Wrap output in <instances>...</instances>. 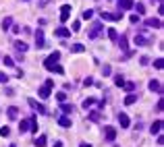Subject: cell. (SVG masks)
Wrapping results in <instances>:
<instances>
[{
    "instance_id": "cell-15",
    "label": "cell",
    "mask_w": 164,
    "mask_h": 147,
    "mask_svg": "<svg viewBox=\"0 0 164 147\" xmlns=\"http://www.w3.org/2000/svg\"><path fill=\"white\" fill-rule=\"evenodd\" d=\"M118 122H120V126H123V128H127L131 120H129V116H127L125 112H120V114H118Z\"/></svg>"
},
{
    "instance_id": "cell-25",
    "label": "cell",
    "mask_w": 164,
    "mask_h": 147,
    "mask_svg": "<svg viewBox=\"0 0 164 147\" xmlns=\"http://www.w3.org/2000/svg\"><path fill=\"white\" fill-rule=\"evenodd\" d=\"M19 131H21V133H27V131H29V120H21V125H19Z\"/></svg>"
},
{
    "instance_id": "cell-19",
    "label": "cell",
    "mask_w": 164,
    "mask_h": 147,
    "mask_svg": "<svg viewBox=\"0 0 164 147\" xmlns=\"http://www.w3.org/2000/svg\"><path fill=\"white\" fill-rule=\"evenodd\" d=\"M58 125L62 126V128H69V126H71V118H69V116H60V118H58Z\"/></svg>"
},
{
    "instance_id": "cell-10",
    "label": "cell",
    "mask_w": 164,
    "mask_h": 147,
    "mask_svg": "<svg viewBox=\"0 0 164 147\" xmlns=\"http://www.w3.org/2000/svg\"><path fill=\"white\" fill-rule=\"evenodd\" d=\"M6 116H9L11 120H17V118H19V108H17V106H11V108H6Z\"/></svg>"
},
{
    "instance_id": "cell-8",
    "label": "cell",
    "mask_w": 164,
    "mask_h": 147,
    "mask_svg": "<svg viewBox=\"0 0 164 147\" xmlns=\"http://www.w3.org/2000/svg\"><path fill=\"white\" fill-rule=\"evenodd\" d=\"M12 44H15V50H17L19 54H25V52H27V48H29V46L25 44V42H21V39H17V42H12Z\"/></svg>"
},
{
    "instance_id": "cell-20",
    "label": "cell",
    "mask_w": 164,
    "mask_h": 147,
    "mask_svg": "<svg viewBox=\"0 0 164 147\" xmlns=\"http://www.w3.org/2000/svg\"><path fill=\"white\" fill-rule=\"evenodd\" d=\"M137 102V93H129L127 97H125V106H131V104Z\"/></svg>"
},
{
    "instance_id": "cell-14",
    "label": "cell",
    "mask_w": 164,
    "mask_h": 147,
    "mask_svg": "<svg viewBox=\"0 0 164 147\" xmlns=\"http://www.w3.org/2000/svg\"><path fill=\"white\" fill-rule=\"evenodd\" d=\"M50 91H52V87L44 85V87H40V89H37V93H40V97H42V100H46V97H50Z\"/></svg>"
},
{
    "instance_id": "cell-39",
    "label": "cell",
    "mask_w": 164,
    "mask_h": 147,
    "mask_svg": "<svg viewBox=\"0 0 164 147\" xmlns=\"http://www.w3.org/2000/svg\"><path fill=\"white\" fill-rule=\"evenodd\" d=\"M162 108H164V102L162 100H158V104H156V112H162Z\"/></svg>"
},
{
    "instance_id": "cell-5",
    "label": "cell",
    "mask_w": 164,
    "mask_h": 147,
    "mask_svg": "<svg viewBox=\"0 0 164 147\" xmlns=\"http://www.w3.org/2000/svg\"><path fill=\"white\" fill-rule=\"evenodd\" d=\"M117 2H118V11H131L133 4H135L133 0H117Z\"/></svg>"
},
{
    "instance_id": "cell-44",
    "label": "cell",
    "mask_w": 164,
    "mask_h": 147,
    "mask_svg": "<svg viewBox=\"0 0 164 147\" xmlns=\"http://www.w3.org/2000/svg\"><path fill=\"white\" fill-rule=\"evenodd\" d=\"M79 147H92V145H89V143H81Z\"/></svg>"
},
{
    "instance_id": "cell-7",
    "label": "cell",
    "mask_w": 164,
    "mask_h": 147,
    "mask_svg": "<svg viewBox=\"0 0 164 147\" xmlns=\"http://www.w3.org/2000/svg\"><path fill=\"white\" fill-rule=\"evenodd\" d=\"M35 46H37V48H44V46H46V39H44V31H42V29L35 31Z\"/></svg>"
},
{
    "instance_id": "cell-34",
    "label": "cell",
    "mask_w": 164,
    "mask_h": 147,
    "mask_svg": "<svg viewBox=\"0 0 164 147\" xmlns=\"http://www.w3.org/2000/svg\"><path fill=\"white\" fill-rule=\"evenodd\" d=\"M56 100H58V102H65V100H67V93H65V91L56 93Z\"/></svg>"
},
{
    "instance_id": "cell-29",
    "label": "cell",
    "mask_w": 164,
    "mask_h": 147,
    "mask_svg": "<svg viewBox=\"0 0 164 147\" xmlns=\"http://www.w3.org/2000/svg\"><path fill=\"white\" fill-rule=\"evenodd\" d=\"M2 62H4L6 67H15V60H12L11 56H4V58H2Z\"/></svg>"
},
{
    "instance_id": "cell-30",
    "label": "cell",
    "mask_w": 164,
    "mask_h": 147,
    "mask_svg": "<svg viewBox=\"0 0 164 147\" xmlns=\"http://www.w3.org/2000/svg\"><path fill=\"white\" fill-rule=\"evenodd\" d=\"M154 67L158 68V70H162V68H164V60H162V58H158V60H154Z\"/></svg>"
},
{
    "instance_id": "cell-40",
    "label": "cell",
    "mask_w": 164,
    "mask_h": 147,
    "mask_svg": "<svg viewBox=\"0 0 164 147\" xmlns=\"http://www.w3.org/2000/svg\"><path fill=\"white\" fill-rule=\"evenodd\" d=\"M102 73H104V75H110V64H104V67H102Z\"/></svg>"
},
{
    "instance_id": "cell-31",
    "label": "cell",
    "mask_w": 164,
    "mask_h": 147,
    "mask_svg": "<svg viewBox=\"0 0 164 147\" xmlns=\"http://www.w3.org/2000/svg\"><path fill=\"white\" fill-rule=\"evenodd\" d=\"M133 6L137 9V15H143V12H145V6H143L141 2H137V4H133Z\"/></svg>"
},
{
    "instance_id": "cell-42",
    "label": "cell",
    "mask_w": 164,
    "mask_h": 147,
    "mask_svg": "<svg viewBox=\"0 0 164 147\" xmlns=\"http://www.w3.org/2000/svg\"><path fill=\"white\" fill-rule=\"evenodd\" d=\"M12 33H21V25H12Z\"/></svg>"
},
{
    "instance_id": "cell-13",
    "label": "cell",
    "mask_w": 164,
    "mask_h": 147,
    "mask_svg": "<svg viewBox=\"0 0 164 147\" xmlns=\"http://www.w3.org/2000/svg\"><path fill=\"white\" fill-rule=\"evenodd\" d=\"M148 87H150V91H156V93H162V85H160V81H150V85H148Z\"/></svg>"
},
{
    "instance_id": "cell-37",
    "label": "cell",
    "mask_w": 164,
    "mask_h": 147,
    "mask_svg": "<svg viewBox=\"0 0 164 147\" xmlns=\"http://www.w3.org/2000/svg\"><path fill=\"white\" fill-rule=\"evenodd\" d=\"M0 83H4V85H6V83H9V75H4V73H0Z\"/></svg>"
},
{
    "instance_id": "cell-9",
    "label": "cell",
    "mask_w": 164,
    "mask_h": 147,
    "mask_svg": "<svg viewBox=\"0 0 164 147\" xmlns=\"http://www.w3.org/2000/svg\"><path fill=\"white\" fill-rule=\"evenodd\" d=\"M114 139H117V128H114V126H106V141L112 143Z\"/></svg>"
},
{
    "instance_id": "cell-41",
    "label": "cell",
    "mask_w": 164,
    "mask_h": 147,
    "mask_svg": "<svg viewBox=\"0 0 164 147\" xmlns=\"http://www.w3.org/2000/svg\"><path fill=\"white\" fill-rule=\"evenodd\" d=\"M79 29H81V23L75 21V23H73V31H79Z\"/></svg>"
},
{
    "instance_id": "cell-26",
    "label": "cell",
    "mask_w": 164,
    "mask_h": 147,
    "mask_svg": "<svg viewBox=\"0 0 164 147\" xmlns=\"http://www.w3.org/2000/svg\"><path fill=\"white\" fill-rule=\"evenodd\" d=\"M35 145H37V147H44V145H46V135H40V137H37V139H35Z\"/></svg>"
},
{
    "instance_id": "cell-12",
    "label": "cell",
    "mask_w": 164,
    "mask_h": 147,
    "mask_svg": "<svg viewBox=\"0 0 164 147\" xmlns=\"http://www.w3.org/2000/svg\"><path fill=\"white\" fill-rule=\"evenodd\" d=\"M54 35H56V37H69L71 29H67V27H56V29H54Z\"/></svg>"
},
{
    "instance_id": "cell-28",
    "label": "cell",
    "mask_w": 164,
    "mask_h": 147,
    "mask_svg": "<svg viewBox=\"0 0 164 147\" xmlns=\"http://www.w3.org/2000/svg\"><path fill=\"white\" fill-rule=\"evenodd\" d=\"M81 17L85 19V21H87V19H92V17H94V11H92V9H87V11H83Z\"/></svg>"
},
{
    "instance_id": "cell-24",
    "label": "cell",
    "mask_w": 164,
    "mask_h": 147,
    "mask_svg": "<svg viewBox=\"0 0 164 147\" xmlns=\"http://www.w3.org/2000/svg\"><path fill=\"white\" fill-rule=\"evenodd\" d=\"M114 85L123 87V85H125V77H123V75H114Z\"/></svg>"
},
{
    "instance_id": "cell-27",
    "label": "cell",
    "mask_w": 164,
    "mask_h": 147,
    "mask_svg": "<svg viewBox=\"0 0 164 147\" xmlns=\"http://www.w3.org/2000/svg\"><path fill=\"white\" fill-rule=\"evenodd\" d=\"M94 104H96L94 97H87V100H83V108L87 110V108H89V106H94Z\"/></svg>"
},
{
    "instance_id": "cell-33",
    "label": "cell",
    "mask_w": 164,
    "mask_h": 147,
    "mask_svg": "<svg viewBox=\"0 0 164 147\" xmlns=\"http://www.w3.org/2000/svg\"><path fill=\"white\" fill-rule=\"evenodd\" d=\"M123 87H125V89H127V91L131 93V91H135V83H125Z\"/></svg>"
},
{
    "instance_id": "cell-16",
    "label": "cell",
    "mask_w": 164,
    "mask_h": 147,
    "mask_svg": "<svg viewBox=\"0 0 164 147\" xmlns=\"http://www.w3.org/2000/svg\"><path fill=\"white\" fill-rule=\"evenodd\" d=\"M160 131H162V120H156V122L150 126V133H152V135H158Z\"/></svg>"
},
{
    "instance_id": "cell-43",
    "label": "cell",
    "mask_w": 164,
    "mask_h": 147,
    "mask_svg": "<svg viewBox=\"0 0 164 147\" xmlns=\"http://www.w3.org/2000/svg\"><path fill=\"white\" fill-rule=\"evenodd\" d=\"M54 147H62V143H60V141H56V143H54Z\"/></svg>"
},
{
    "instance_id": "cell-38",
    "label": "cell",
    "mask_w": 164,
    "mask_h": 147,
    "mask_svg": "<svg viewBox=\"0 0 164 147\" xmlns=\"http://www.w3.org/2000/svg\"><path fill=\"white\" fill-rule=\"evenodd\" d=\"M139 62H141V67H145V64H150V58H148V56H141Z\"/></svg>"
},
{
    "instance_id": "cell-21",
    "label": "cell",
    "mask_w": 164,
    "mask_h": 147,
    "mask_svg": "<svg viewBox=\"0 0 164 147\" xmlns=\"http://www.w3.org/2000/svg\"><path fill=\"white\" fill-rule=\"evenodd\" d=\"M11 25H12L11 17H4V19H2V29H4V31H6V29H11Z\"/></svg>"
},
{
    "instance_id": "cell-18",
    "label": "cell",
    "mask_w": 164,
    "mask_h": 147,
    "mask_svg": "<svg viewBox=\"0 0 164 147\" xmlns=\"http://www.w3.org/2000/svg\"><path fill=\"white\" fill-rule=\"evenodd\" d=\"M60 110H62L65 114H71L73 110H75V106H73V104H65V102H60Z\"/></svg>"
},
{
    "instance_id": "cell-1",
    "label": "cell",
    "mask_w": 164,
    "mask_h": 147,
    "mask_svg": "<svg viewBox=\"0 0 164 147\" xmlns=\"http://www.w3.org/2000/svg\"><path fill=\"white\" fill-rule=\"evenodd\" d=\"M135 44L137 46H150L154 44V37L145 29H137V33H135Z\"/></svg>"
},
{
    "instance_id": "cell-36",
    "label": "cell",
    "mask_w": 164,
    "mask_h": 147,
    "mask_svg": "<svg viewBox=\"0 0 164 147\" xmlns=\"http://www.w3.org/2000/svg\"><path fill=\"white\" fill-rule=\"evenodd\" d=\"M129 21H131V25L139 23V15H131V17H129Z\"/></svg>"
},
{
    "instance_id": "cell-17",
    "label": "cell",
    "mask_w": 164,
    "mask_h": 147,
    "mask_svg": "<svg viewBox=\"0 0 164 147\" xmlns=\"http://www.w3.org/2000/svg\"><path fill=\"white\" fill-rule=\"evenodd\" d=\"M117 42H118V46H120V50H123V52H129V48H127V35H120Z\"/></svg>"
},
{
    "instance_id": "cell-23",
    "label": "cell",
    "mask_w": 164,
    "mask_h": 147,
    "mask_svg": "<svg viewBox=\"0 0 164 147\" xmlns=\"http://www.w3.org/2000/svg\"><path fill=\"white\" fill-rule=\"evenodd\" d=\"M108 37H110L112 42H117V39H118V33H117V29H114V27H110V29H108Z\"/></svg>"
},
{
    "instance_id": "cell-45",
    "label": "cell",
    "mask_w": 164,
    "mask_h": 147,
    "mask_svg": "<svg viewBox=\"0 0 164 147\" xmlns=\"http://www.w3.org/2000/svg\"><path fill=\"white\" fill-rule=\"evenodd\" d=\"M25 2H27V0H25Z\"/></svg>"
},
{
    "instance_id": "cell-22",
    "label": "cell",
    "mask_w": 164,
    "mask_h": 147,
    "mask_svg": "<svg viewBox=\"0 0 164 147\" xmlns=\"http://www.w3.org/2000/svg\"><path fill=\"white\" fill-rule=\"evenodd\" d=\"M71 50H73L75 54H81L83 50H85V46H83V44H73V46H71Z\"/></svg>"
},
{
    "instance_id": "cell-3",
    "label": "cell",
    "mask_w": 164,
    "mask_h": 147,
    "mask_svg": "<svg viewBox=\"0 0 164 147\" xmlns=\"http://www.w3.org/2000/svg\"><path fill=\"white\" fill-rule=\"evenodd\" d=\"M100 31H102V23H100V21L92 23V29H89V33H87V37H89V39H96V37L100 35Z\"/></svg>"
},
{
    "instance_id": "cell-35",
    "label": "cell",
    "mask_w": 164,
    "mask_h": 147,
    "mask_svg": "<svg viewBox=\"0 0 164 147\" xmlns=\"http://www.w3.org/2000/svg\"><path fill=\"white\" fill-rule=\"evenodd\" d=\"M83 85H85V87L94 85V79H92V77H85V79H83Z\"/></svg>"
},
{
    "instance_id": "cell-11",
    "label": "cell",
    "mask_w": 164,
    "mask_h": 147,
    "mask_svg": "<svg viewBox=\"0 0 164 147\" xmlns=\"http://www.w3.org/2000/svg\"><path fill=\"white\" fill-rule=\"evenodd\" d=\"M29 106H31V108H33V110H35V112H37V114H46V112H48L46 108H44L42 104H37V102H35V100H29Z\"/></svg>"
},
{
    "instance_id": "cell-4",
    "label": "cell",
    "mask_w": 164,
    "mask_h": 147,
    "mask_svg": "<svg viewBox=\"0 0 164 147\" xmlns=\"http://www.w3.org/2000/svg\"><path fill=\"white\" fill-rule=\"evenodd\" d=\"M69 17H71V6L69 4H62V6H60V21L62 23L69 21Z\"/></svg>"
},
{
    "instance_id": "cell-2",
    "label": "cell",
    "mask_w": 164,
    "mask_h": 147,
    "mask_svg": "<svg viewBox=\"0 0 164 147\" xmlns=\"http://www.w3.org/2000/svg\"><path fill=\"white\" fill-rule=\"evenodd\" d=\"M44 67H46L48 70H54V73H58V75H62V73H65V68L60 67L56 60H52V58H46V60H44Z\"/></svg>"
},
{
    "instance_id": "cell-32",
    "label": "cell",
    "mask_w": 164,
    "mask_h": 147,
    "mask_svg": "<svg viewBox=\"0 0 164 147\" xmlns=\"http://www.w3.org/2000/svg\"><path fill=\"white\" fill-rule=\"evenodd\" d=\"M11 135V128H9V126H2V128H0V137H9Z\"/></svg>"
},
{
    "instance_id": "cell-6",
    "label": "cell",
    "mask_w": 164,
    "mask_h": 147,
    "mask_svg": "<svg viewBox=\"0 0 164 147\" xmlns=\"http://www.w3.org/2000/svg\"><path fill=\"white\" fill-rule=\"evenodd\" d=\"M145 27H152V29H162V21L160 19H145Z\"/></svg>"
}]
</instances>
